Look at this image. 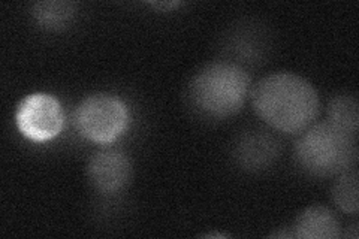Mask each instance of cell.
Returning <instances> with one entry per match:
<instances>
[{
	"mask_svg": "<svg viewBox=\"0 0 359 239\" xmlns=\"http://www.w3.org/2000/svg\"><path fill=\"white\" fill-rule=\"evenodd\" d=\"M256 116L266 126L286 135H299L309 129L320 111L316 88L297 74L266 75L252 90Z\"/></svg>",
	"mask_w": 359,
	"mask_h": 239,
	"instance_id": "6da1fadb",
	"label": "cell"
},
{
	"mask_svg": "<svg viewBox=\"0 0 359 239\" xmlns=\"http://www.w3.org/2000/svg\"><path fill=\"white\" fill-rule=\"evenodd\" d=\"M250 92V75L240 63L215 62L198 71L189 84V100L201 116L224 120L237 116Z\"/></svg>",
	"mask_w": 359,
	"mask_h": 239,
	"instance_id": "7a4b0ae2",
	"label": "cell"
},
{
	"mask_svg": "<svg viewBox=\"0 0 359 239\" xmlns=\"http://www.w3.org/2000/svg\"><path fill=\"white\" fill-rule=\"evenodd\" d=\"M295 158L309 175L337 177L355 168L358 161L356 138L328 121L313 123L299 133L295 144Z\"/></svg>",
	"mask_w": 359,
	"mask_h": 239,
	"instance_id": "3957f363",
	"label": "cell"
},
{
	"mask_svg": "<svg viewBox=\"0 0 359 239\" xmlns=\"http://www.w3.org/2000/svg\"><path fill=\"white\" fill-rule=\"evenodd\" d=\"M130 114L125 100L111 93L84 97L74 112L75 128L84 139L105 145L117 141L129 128Z\"/></svg>",
	"mask_w": 359,
	"mask_h": 239,
	"instance_id": "277c9868",
	"label": "cell"
},
{
	"mask_svg": "<svg viewBox=\"0 0 359 239\" xmlns=\"http://www.w3.org/2000/svg\"><path fill=\"white\" fill-rule=\"evenodd\" d=\"M20 133L33 142H47L59 136L65 126L60 100L48 93H32L20 102L15 111Z\"/></svg>",
	"mask_w": 359,
	"mask_h": 239,
	"instance_id": "5b68a950",
	"label": "cell"
},
{
	"mask_svg": "<svg viewBox=\"0 0 359 239\" xmlns=\"http://www.w3.org/2000/svg\"><path fill=\"white\" fill-rule=\"evenodd\" d=\"M133 174L130 157L120 150H100L88 158L87 178L102 195H116L125 190Z\"/></svg>",
	"mask_w": 359,
	"mask_h": 239,
	"instance_id": "8992f818",
	"label": "cell"
},
{
	"mask_svg": "<svg viewBox=\"0 0 359 239\" xmlns=\"http://www.w3.org/2000/svg\"><path fill=\"white\" fill-rule=\"evenodd\" d=\"M282 153V142L268 130H249L240 135L233 145V158L247 172H261L271 168Z\"/></svg>",
	"mask_w": 359,
	"mask_h": 239,
	"instance_id": "52a82bcc",
	"label": "cell"
},
{
	"mask_svg": "<svg viewBox=\"0 0 359 239\" xmlns=\"http://www.w3.org/2000/svg\"><path fill=\"white\" fill-rule=\"evenodd\" d=\"M290 229L294 238L301 239H337L341 235L340 220L322 205H313L302 211Z\"/></svg>",
	"mask_w": 359,
	"mask_h": 239,
	"instance_id": "ba28073f",
	"label": "cell"
},
{
	"mask_svg": "<svg viewBox=\"0 0 359 239\" xmlns=\"http://www.w3.org/2000/svg\"><path fill=\"white\" fill-rule=\"evenodd\" d=\"M30 14L42 30L62 32L75 21L78 5L67 0H43L32 6Z\"/></svg>",
	"mask_w": 359,
	"mask_h": 239,
	"instance_id": "9c48e42d",
	"label": "cell"
},
{
	"mask_svg": "<svg viewBox=\"0 0 359 239\" xmlns=\"http://www.w3.org/2000/svg\"><path fill=\"white\" fill-rule=\"evenodd\" d=\"M327 121L356 138L359 126V105L356 96L349 93L334 96L327 107Z\"/></svg>",
	"mask_w": 359,
	"mask_h": 239,
	"instance_id": "30bf717a",
	"label": "cell"
},
{
	"mask_svg": "<svg viewBox=\"0 0 359 239\" xmlns=\"http://www.w3.org/2000/svg\"><path fill=\"white\" fill-rule=\"evenodd\" d=\"M335 181L331 190L332 202L337 205V208H340L344 214L356 215L359 210V198H358V170L356 168H352L346 172H341L340 175L334 177Z\"/></svg>",
	"mask_w": 359,
	"mask_h": 239,
	"instance_id": "8fae6325",
	"label": "cell"
},
{
	"mask_svg": "<svg viewBox=\"0 0 359 239\" xmlns=\"http://www.w3.org/2000/svg\"><path fill=\"white\" fill-rule=\"evenodd\" d=\"M149 5L156 9H159V11H163V13H170L171 9L180 8L183 4L182 2H156V4H149Z\"/></svg>",
	"mask_w": 359,
	"mask_h": 239,
	"instance_id": "7c38bea8",
	"label": "cell"
}]
</instances>
